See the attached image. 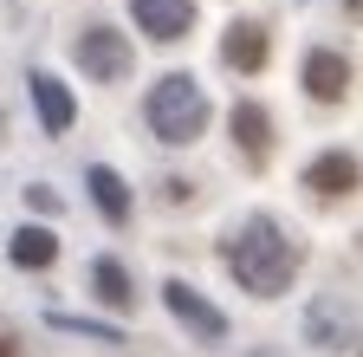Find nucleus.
Returning a JSON list of instances; mask_svg holds the SVG:
<instances>
[{"label":"nucleus","mask_w":363,"mask_h":357,"mask_svg":"<svg viewBox=\"0 0 363 357\" xmlns=\"http://www.w3.org/2000/svg\"><path fill=\"white\" fill-rule=\"evenodd\" d=\"M220 260H227V273H234L253 299H279L292 280H298V266H305V247L279 228V221H266V214H253L240 234H227V247H220Z\"/></svg>","instance_id":"f257e3e1"},{"label":"nucleus","mask_w":363,"mask_h":357,"mask_svg":"<svg viewBox=\"0 0 363 357\" xmlns=\"http://www.w3.org/2000/svg\"><path fill=\"white\" fill-rule=\"evenodd\" d=\"M150 130H156V143H195L208 130V92L189 72H169L150 84Z\"/></svg>","instance_id":"f03ea898"},{"label":"nucleus","mask_w":363,"mask_h":357,"mask_svg":"<svg viewBox=\"0 0 363 357\" xmlns=\"http://www.w3.org/2000/svg\"><path fill=\"white\" fill-rule=\"evenodd\" d=\"M72 53H78V72H84V78H98V84H117V78H130V65H136L130 39L111 33V26H84Z\"/></svg>","instance_id":"7ed1b4c3"},{"label":"nucleus","mask_w":363,"mask_h":357,"mask_svg":"<svg viewBox=\"0 0 363 357\" xmlns=\"http://www.w3.org/2000/svg\"><path fill=\"white\" fill-rule=\"evenodd\" d=\"M305 338H311L318 351L350 357V351H357V305H350V299H318V305L305 312Z\"/></svg>","instance_id":"20e7f679"},{"label":"nucleus","mask_w":363,"mask_h":357,"mask_svg":"<svg viewBox=\"0 0 363 357\" xmlns=\"http://www.w3.org/2000/svg\"><path fill=\"white\" fill-rule=\"evenodd\" d=\"M162 299H169V312H175V319L189 325L195 338H208V344H214V338H227V312H214L189 280H169V286H162Z\"/></svg>","instance_id":"39448f33"},{"label":"nucleus","mask_w":363,"mask_h":357,"mask_svg":"<svg viewBox=\"0 0 363 357\" xmlns=\"http://www.w3.org/2000/svg\"><path fill=\"white\" fill-rule=\"evenodd\" d=\"M130 13H136V26H143L156 46H169V39H189L195 0H130Z\"/></svg>","instance_id":"423d86ee"},{"label":"nucleus","mask_w":363,"mask_h":357,"mask_svg":"<svg viewBox=\"0 0 363 357\" xmlns=\"http://www.w3.org/2000/svg\"><path fill=\"white\" fill-rule=\"evenodd\" d=\"M305 189H311V195H325V202L357 195V156H350V150H325V156L305 169Z\"/></svg>","instance_id":"0eeeda50"},{"label":"nucleus","mask_w":363,"mask_h":357,"mask_svg":"<svg viewBox=\"0 0 363 357\" xmlns=\"http://www.w3.org/2000/svg\"><path fill=\"white\" fill-rule=\"evenodd\" d=\"M227 123H234V143H240V156H247V163H266V156H272V117H266V104L240 98Z\"/></svg>","instance_id":"6e6552de"},{"label":"nucleus","mask_w":363,"mask_h":357,"mask_svg":"<svg viewBox=\"0 0 363 357\" xmlns=\"http://www.w3.org/2000/svg\"><path fill=\"white\" fill-rule=\"evenodd\" d=\"M305 92H311L318 104H344V98H350V59L311 53V59H305Z\"/></svg>","instance_id":"1a4fd4ad"},{"label":"nucleus","mask_w":363,"mask_h":357,"mask_svg":"<svg viewBox=\"0 0 363 357\" xmlns=\"http://www.w3.org/2000/svg\"><path fill=\"white\" fill-rule=\"evenodd\" d=\"M266 26L259 20H234V26H227V39H220V59L227 65H234V72H259L266 65Z\"/></svg>","instance_id":"9d476101"},{"label":"nucleus","mask_w":363,"mask_h":357,"mask_svg":"<svg viewBox=\"0 0 363 357\" xmlns=\"http://www.w3.org/2000/svg\"><path fill=\"white\" fill-rule=\"evenodd\" d=\"M26 84H33V104H39V123L52 130V137H59V130H72V92H65V84H59L52 72H33Z\"/></svg>","instance_id":"9b49d317"},{"label":"nucleus","mask_w":363,"mask_h":357,"mask_svg":"<svg viewBox=\"0 0 363 357\" xmlns=\"http://www.w3.org/2000/svg\"><path fill=\"white\" fill-rule=\"evenodd\" d=\"M84 189H91V202H98V214H104V221H130V182H123L117 169H104V163H98V169L84 175Z\"/></svg>","instance_id":"f8f14e48"},{"label":"nucleus","mask_w":363,"mask_h":357,"mask_svg":"<svg viewBox=\"0 0 363 357\" xmlns=\"http://www.w3.org/2000/svg\"><path fill=\"white\" fill-rule=\"evenodd\" d=\"M59 260V234L52 228H20L13 234V266H33V273H39V266H52Z\"/></svg>","instance_id":"ddd939ff"},{"label":"nucleus","mask_w":363,"mask_h":357,"mask_svg":"<svg viewBox=\"0 0 363 357\" xmlns=\"http://www.w3.org/2000/svg\"><path fill=\"white\" fill-rule=\"evenodd\" d=\"M91 286H98V299L117 305V312L136 299V292H130V273H123V260H98V266H91Z\"/></svg>","instance_id":"4468645a"},{"label":"nucleus","mask_w":363,"mask_h":357,"mask_svg":"<svg viewBox=\"0 0 363 357\" xmlns=\"http://www.w3.org/2000/svg\"><path fill=\"white\" fill-rule=\"evenodd\" d=\"M26 202H33V208H45V214H52V208H59V195H52V189H45V182H33V189H26Z\"/></svg>","instance_id":"2eb2a0df"},{"label":"nucleus","mask_w":363,"mask_h":357,"mask_svg":"<svg viewBox=\"0 0 363 357\" xmlns=\"http://www.w3.org/2000/svg\"><path fill=\"white\" fill-rule=\"evenodd\" d=\"M0 357H20V351H13V338H0Z\"/></svg>","instance_id":"dca6fc26"},{"label":"nucleus","mask_w":363,"mask_h":357,"mask_svg":"<svg viewBox=\"0 0 363 357\" xmlns=\"http://www.w3.org/2000/svg\"><path fill=\"white\" fill-rule=\"evenodd\" d=\"M253 357H279V351H253Z\"/></svg>","instance_id":"f3484780"}]
</instances>
